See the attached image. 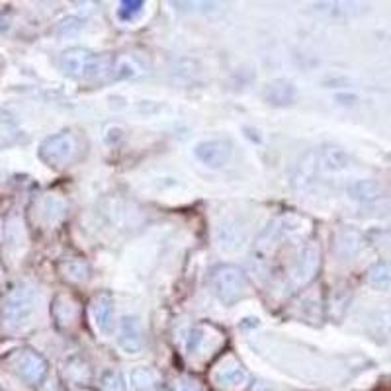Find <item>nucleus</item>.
<instances>
[{
  "label": "nucleus",
  "mask_w": 391,
  "mask_h": 391,
  "mask_svg": "<svg viewBox=\"0 0 391 391\" xmlns=\"http://www.w3.org/2000/svg\"><path fill=\"white\" fill-rule=\"evenodd\" d=\"M319 260H321L319 246L315 243H305V246L301 248L300 256L296 258L293 270H291L293 282L298 284V286L311 282L319 270Z\"/></svg>",
  "instance_id": "6"
},
{
  "label": "nucleus",
  "mask_w": 391,
  "mask_h": 391,
  "mask_svg": "<svg viewBox=\"0 0 391 391\" xmlns=\"http://www.w3.org/2000/svg\"><path fill=\"white\" fill-rule=\"evenodd\" d=\"M211 288L223 303H237L248 291L245 272L235 264H219L211 270Z\"/></svg>",
  "instance_id": "2"
},
{
  "label": "nucleus",
  "mask_w": 391,
  "mask_h": 391,
  "mask_svg": "<svg viewBox=\"0 0 391 391\" xmlns=\"http://www.w3.org/2000/svg\"><path fill=\"white\" fill-rule=\"evenodd\" d=\"M102 387L106 391H124V383L118 372H108L102 378Z\"/></svg>",
  "instance_id": "22"
},
{
  "label": "nucleus",
  "mask_w": 391,
  "mask_h": 391,
  "mask_svg": "<svg viewBox=\"0 0 391 391\" xmlns=\"http://www.w3.org/2000/svg\"><path fill=\"white\" fill-rule=\"evenodd\" d=\"M231 153H233V147L227 139H208L194 147L196 159L209 168H221L223 164H227Z\"/></svg>",
  "instance_id": "5"
},
{
  "label": "nucleus",
  "mask_w": 391,
  "mask_h": 391,
  "mask_svg": "<svg viewBox=\"0 0 391 391\" xmlns=\"http://www.w3.org/2000/svg\"><path fill=\"white\" fill-rule=\"evenodd\" d=\"M61 272L67 280L74 284L86 282L91 278V266L82 258H67L61 263Z\"/></svg>",
  "instance_id": "14"
},
{
  "label": "nucleus",
  "mask_w": 391,
  "mask_h": 391,
  "mask_svg": "<svg viewBox=\"0 0 391 391\" xmlns=\"http://www.w3.org/2000/svg\"><path fill=\"white\" fill-rule=\"evenodd\" d=\"M34 311H36V296L34 291L26 288V286H20L16 290H12L8 293V298L2 305V319H4V325L8 329H24L34 317Z\"/></svg>",
  "instance_id": "3"
},
{
  "label": "nucleus",
  "mask_w": 391,
  "mask_h": 391,
  "mask_svg": "<svg viewBox=\"0 0 391 391\" xmlns=\"http://www.w3.org/2000/svg\"><path fill=\"white\" fill-rule=\"evenodd\" d=\"M119 346L128 354H137L143 348V329L135 315H126L119 323Z\"/></svg>",
  "instance_id": "7"
},
{
  "label": "nucleus",
  "mask_w": 391,
  "mask_h": 391,
  "mask_svg": "<svg viewBox=\"0 0 391 391\" xmlns=\"http://www.w3.org/2000/svg\"><path fill=\"white\" fill-rule=\"evenodd\" d=\"M145 73V65L137 59L135 55H119L112 65V77L124 81V79H135Z\"/></svg>",
  "instance_id": "12"
},
{
  "label": "nucleus",
  "mask_w": 391,
  "mask_h": 391,
  "mask_svg": "<svg viewBox=\"0 0 391 391\" xmlns=\"http://www.w3.org/2000/svg\"><path fill=\"white\" fill-rule=\"evenodd\" d=\"M14 366H16L20 376L32 383L39 382V380L46 376L47 370L46 360L39 354H36V352H32V350H22V352L14 358Z\"/></svg>",
  "instance_id": "8"
},
{
  "label": "nucleus",
  "mask_w": 391,
  "mask_h": 391,
  "mask_svg": "<svg viewBox=\"0 0 391 391\" xmlns=\"http://www.w3.org/2000/svg\"><path fill=\"white\" fill-rule=\"evenodd\" d=\"M245 239V229L241 227V223L235 221V219H223L219 223L218 235H216L219 248H223V251H237V248L243 246Z\"/></svg>",
  "instance_id": "10"
},
{
  "label": "nucleus",
  "mask_w": 391,
  "mask_h": 391,
  "mask_svg": "<svg viewBox=\"0 0 391 391\" xmlns=\"http://www.w3.org/2000/svg\"><path fill=\"white\" fill-rule=\"evenodd\" d=\"M360 248V235L356 231H343L337 237V253L343 258L352 256Z\"/></svg>",
  "instance_id": "17"
},
{
  "label": "nucleus",
  "mask_w": 391,
  "mask_h": 391,
  "mask_svg": "<svg viewBox=\"0 0 391 391\" xmlns=\"http://www.w3.org/2000/svg\"><path fill=\"white\" fill-rule=\"evenodd\" d=\"M114 59L108 55H94L88 49L73 47L61 55V69L74 79H102L112 71Z\"/></svg>",
  "instance_id": "1"
},
{
  "label": "nucleus",
  "mask_w": 391,
  "mask_h": 391,
  "mask_svg": "<svg viewBox=\"0 0 391 391\" xmlns=\"http://www.w3.org/2000/svg\"><path fill=\"white\" fill-rule=\"evenodd\" d=\"M112 310H114V300L112 296L102 291L98 296H94V300L91 303V313L94 327L102 335H110L112 331Z\"/></svg>",
  "instance_id": "9"
},
{
  "label": "nucleus",
  "mask_w": 391,
  "mask_h": 391,
  "mask_svg": "<svg viewBox=\"0 0 391 391\" xmlns=\"http://www.w3.org/2000/svg\"><path fill=\"white\" fill-rule=\"evenodd\" d=\"M143 2L141 0H126V2H121V6L118 10V16L124 22H131V20H135L141 12H143Z\"/></svg>",
  "instance_id": "20"
},
{
  "label": "nucleus",
  "mask_w": 391,
  "mask_h": 391,
  "mask_svg": "<svg viewBox=\"0 0 391 391\" xmlns=\"http://www.w3.org/2000/svg\"><path fill=\"white\" fill-rule=\"evenodd\" d=\"M264 98L270 104H274V106H286V104H290L296 98V86L291 82L274 81L270 84H266Z\"/></svg>",
  "instance_id": "13"
},
{
  "label": "nucleus",
  "mask_w": 391,
  "mask_h": 391,
  "mask_svg": "<svg viewBox=\"0 0 391 391\" xmlns=\"http://www.w3.org/2000/svg\"><path fill=\"white\" fill-rule=\"evenodd\" d=\"M368 280L372 284L373 288H378V290H385V288H390L391 284V270L387 264H376L370 268V274H368Z\"/></svg>",
  "instance_id": "18"
},
{
  "label": "nucleus",
  "mask_w": 391,
  "mask_h": 391,
  "mask_svg": "<svg viewBox=\"0 0 391 391\" xmlns=\"http://www.w3.org/2000/svg\"><path fill=\"white\" fill-rule=\"evenodd\" d=\"M77 155V139L69 131H61L57 135L47 137L39 147V157L41 161L49 166L61 168L71 163Z\"/></svg>",
  "instance_id": "4"
},
{
  "label": "nucleus",
  "mask_w": 391,
  "mask_h": 391,
  "mask_svg": "<svg viewBox=\"0 0 391 391\" xmlns=\"http://www.w3.org/2000/svg\"><path fill=\"white\" fill-rule=\"evenodd\" d=\"M36 213L37 219H39L41 223L55 225V223H59V221L65 218V213H67V204H65L63 198H59V196H46V198H41V200L37 201Z\"/></svg>",
  "instance_id": "11"
},
{
  "label": "nucleus",
  "mask_w": 391,
  "mask_h": 391,
  "mask_svg": "<svg viewBox=\"0 0 391 391\" xmlns=\"http://www.w3.org/2000/svg\"><path fill=\"white\" fill-rule=\"evenodd\" d=\"M321 164L327 171H343L348 166V155L338 147H329L321 155Z\"/></svg>",
  "instance_id": "16"
},
{
  "label": "nucleus",
  "mask_w": 391,
  "mask_h": 391,
  "mask_svg": "<svg viewBox=\"0 0 391 391\" xmlns=\"http://www.w3.org/2000/svg\"><path fill=\"white\" fill-rule=\"evenodd\" d=\"M133 385L137 391H153V378L147 370H135L133 372Z\"/></svg>",
  "instance_id": "21"
},
{
  "label": "nucleus",
  "mask_w": 391,
  "mask_h": 391,
  "mask_svg": "<svg viewBox=\"0 0 391 391\" xmlns=\"http://www.w3.org/2000/svg\"><path fill=\"white\" fill-rule=\"evenodd\" d=\"M246 380L245 372L241 370V366H231V368H225L219 373V382L221 385H243Z\"/></svg>",
  "instance_id": "19"
},
{
  "label": "nucleus",
  "mask_w": 391,
  "mask_h": 391,
  "mask_svg": "<svg viewBox=\"0 0 391 391\" xmlns=\"http://www.w3.org/2000/svg\"><path fill=\"white\" fill-rule=\"evenodd\" d=\"M348 194L358 201H372L380 196V186L373 180H358L348 188Z\"/></svg>",
  "instance_id": "15"
}]
</instances>
